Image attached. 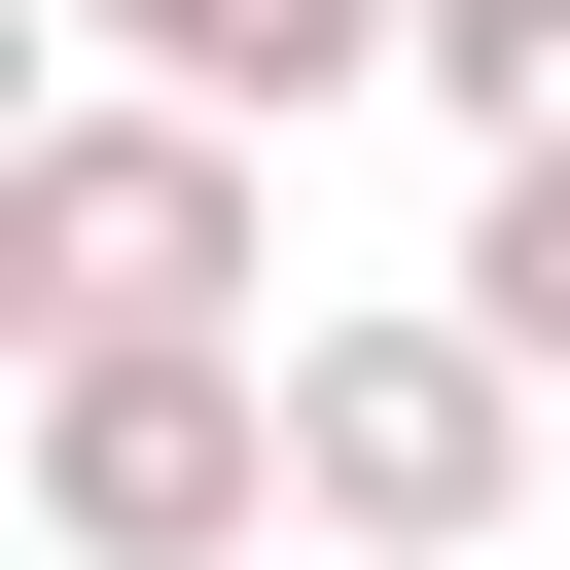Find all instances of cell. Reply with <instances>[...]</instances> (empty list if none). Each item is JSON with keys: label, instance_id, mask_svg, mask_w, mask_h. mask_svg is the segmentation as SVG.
Masks as SVG:
<instances>
[{"label": "cell", "instance_id": "cell-1", "mask_svg": "<svg viewBox=\"0 0 570 570\" xmlns=\"http://www.w3.org/2000/svg\"><path fill=\"white\" fill-rule=\"evenodd\" d=\"M0 285H36V356H249V285H285V178H249V107H142V71H71V107L0 142Z\"/></svg>", "mask_w": 570, "mask_h": 570}, {"label": "cell", "instance_id": "cell-2", "mask_svg": "<svg viewBox=\"0 0 570 570\" xmlns=\"http://www.w3.org/2000/svg\"><path fill=\"white\" fill-rule=\"evenodd\" d=\"M285 534H356V570H499V534H534V356H499L463 285L285 321Z\"/></svg>", "mask_w": 570, "mask_h": 570}, {"label": "cell", "instance_id": "cell-3", "mask_svg": "<svg viewBox=\"0 0 570 570\" xmlns=\"http://www.w3.org/2000/svg\"><path fill=\"white\" fill-rule=\"evenodd\" d=\"M36 534L71 570H249L285 534V356H36Z\"/></svg>", "mask_w": 570, "mask_h": 570}, {"label": "cell", "instance_id": "cell-4", "mask_svg": "<svg viewBox=\"0 0 570 570\" xmlns=\"http://www.w3.org/2000/svg\"><path fill=\"white\" fill-rule=\"evenodd\" d=\"M71 71H142V107H356V71H428V0H71Z\"/></svg>", "mask_w": 570, "mask_h": 570}, {"label": "cell", "instance_id": "cell-5", "mask_svg": "<svg viewBox=\"0 0 570 570\" xmlns=\"http://www.w3.org/2000/svg\"><path fill=\"white\" fill-rule=\"evenodd\" d=\"M463 321H499V356L570 392V142H499V214H463Z\"/></svg>", "mask_w": 570, "mask_h": 570}, {"label": "cell", "instance_id": "cell-6", "mask_svg": "<svg viewBox=\"0 0 570 570\" xmlns=\"http://www.w3.org/2000/svg\"><path fill=\"white\" fill-rule=\"evenodd\" d=\"M428 107L463 142H570V0H428Z\"/></svg>", "mask_w": 570, "mask_h": 570}]
</instances>
